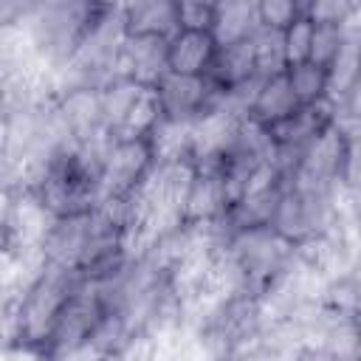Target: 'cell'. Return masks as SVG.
<instances>
[{
  "label": "cell",
  "instance_id": "obj_9",
  "mask_svg": "<svg viewBox=\"0 0 361 361\" xmlns=\"http://www.w3.org/2000/svg\"><path fill=\"white\" fill-rule=\"evenodd\" d=\"M166 37L152 34H127L118 59H116V76H127L138 85L155 87L158 79L166 73Z\"/></svg>",
  "mask_w": 361,
  "mask_h": 361
},
{
  "label": "cell",
  "instance_id": "obj_11",
  "mask_svg": "<svg viewBox=\"0 0 361 361\" xmlns=\"http://www.w3.org/2000/svg\"><path fill=\"white\" fill-rule=\"evenodd\" d=\"M296 107H299V102H296V96H293L290 85H288V76L282 71V73L257 79V85L251 90V99H248L245 116L259 121L262 127H274L282 118H288Z\"/></svg>",
  "mask_w": 361,
  "mask_h": 361
},
{
  "label": "cell",
  "instance_id": "obj_20",
  "mask_svg": "<svg viewBox=\"0 0 361 361\" xmlns=\"http://www.w3.org/2000/svg\"><path fill=\"white\" fill-rule=\"evenodd\" d=\"M251 45H254V71H257V79H265V76H274V73H282L285 71L279 31H274V28H257L251 34Z\"/></svg>",
  "mask_w": 361,
  "mask_h": 361
},
{
  "label": "cell",
  "instance_id": "obj_3",
  "mask_svg": "<svg viewBox=\"0 0 361 361\" xmlns=\"http://www.w3.org/2000/svg\"><path fill=\"white\" fill-rule=\"evenodd\" d=\"M226 251L243 274L245 290L259 293L274 276H279L296 257V245L276 234L271 226L231 228L226 234Z\"/></svg>",
  "mask_w": 361,
  "mask_h": 361
},
{
  "label": "cell",
  "instance_id": "obj_18",
  "mask_svg": "<svg viewBox=\"0 0 361 361\" xmlns=\"http://www.w3.org/2000/svg\"><path fill=\"white\" fill-rule=\"evenodd\" d=\"M285 76H288V85H290V90H293L299 104L322 102L330 93V71L316 65V62H310V59L285 68Z\"/></svg>",
  "mask_w": 361,
  "mask_h": 361
},
{
  "label": "cell",
  "instance_id": "obj_5",
  "mask_svg": "<svg viewBox=\"0 0 361 361\" xmlns=\"http://www.w3.org/2000/svg\"><path fill=\"white\" fill-rule=\"evenodd\" d=\"M90 240H93V212L90 209L54 217V223L42 240V257L48 265L82 274L87 251H90Z\"/></svg>",
  "mask_w": 361,
  "mask_h": 361
},
{
  "label": "cell",
  "instance_id": "obj_27",
  "mask_svg": "<svg viewBox=\"0 0 361 361\" xmlns=\"http://www.w3.org/2000/svg\"><path fill=\"white\" fill-rule=\"evenodd\" d=\"M99 8H121L124 6V0H93Z\"/></svg>",
  "mask_w": 361,
  "mask_h": 361
},
{
  "label": "cell",
  "instance_id": "obj_7",
  "mask_svg": "<svg viewBox=\"0 0 361 361\" xmlns=\"http://www.w3.org/2000/svg\"><path fill=\"white\" fill-rule=\"evenodd\" d=\"M231 197L220 164H195V175L183 195V223H217L228 212Z\"/></svg>",
  "mask_w": 361,
  "mask_h": 361
},
{
  "label": "cell",
  "instance_id": "obj_15",
  "mask_svg": "<svg viewBox=\"0 0 361 361\" xmlns=\"http://www.w3.org/2000/svg\"><path fill=\"white\" fill-rule=\"evenodd\" d=\"M257 28H259L257 0H220L217 3V17L212 25V37L217 39V45L245 39Z\"/></svg>",
  "mask_w": 361,
  "mask_h": 361
},
{
  "label": "cell",
  "instance_id": "obj_24",
  "mask_svg": "<svg viewBox=\"0 0 361 361\" xmlns=\"http://www.w3.org/2000/svg\"><path fill=\"white\" fill-rule=\"evenodd\" d=\"M217 3H220V0H175L178 28L212 31L214 17H217Z\"/></svg>",
  "mask_w": 361,
  "mask_h": 361
},
{
  "label": "cell",
  "instance_id": "obj_12",
  "mask_svg": "<svg viewBox=\"0 0 361 361\" xmlns=\"http://www.w3.org/2000/svg\"><path fill=\"white\" fill-rule=\"evenodd\" d=\"M217 90H237V87H248L257 82V71H254V45L251 37L237 39V42H226L217 45L214 62L206 73Z\"/></svg>",
  "mask_w": 361,
  "mask_h": 361
},
{
  "label": "cell",
  "instance_id": "obj_2",
  "mask_svg": "<svg viewBox=\"0 0 361 361\" xmlns=\"http://www.w3.org/2000/svg\"><path fill=\"white\" fill-rule=\"evenodd\" d=\"M99 11L93 0H39L23 25L39 56L56 68L71 56Z\"/></svg>",
  "mask_w": 361,
  "mask_h": 361
},
{
  "label": "cell",
  "instance_id": "obj_13",
  "mask_svg": "<svg viewBox=\"0 0 361 361\" xmlns=\"http://www.w3.org/2000/svg\"><path fill=\"white\" fill-rule=\"evenodd\" d=\"M118 14L127 34H152L169 39L178 31L175 0H124Z\"/></svg>",
  "mask_w": 361,
  "mask_h": 361
},
{
  "label": "cell",
  "instance_id": "obj_25",
  "mask_svg": "<svg viewBox=\"0 0 361 361\" xmlns=\"http://www.w3.org/2000/svg\"><path fill=\"white\" fill-rule=\"evenodd\" d=\"M39 0H0V25H23Z\"/></svg>",
  "mask_w": 361,
  "mask_h": 361
},
{
  "label": "cell",
  "instance_id": "obj_17",
  "mask_svg": "<svg viewBox=\"0 0 361 361\" xmlns=\"http://www.w3.org/2000/svg\"><path fill=\"white\" fill-rule=\"evenodd\" d=\"M353 42H355V23H347V25H313L310 62H316V65L330 71Z\"/></svg>",
  "mask_w": 361,
  "mask_h": 361
},
{
  "label": "cell",
  "instance_id": "obj_1",
  "mask_svg": "<svg viewBox=\"0 0 361 361\" xmlns=\"http://www.w3.org/2000/svg\"><path fill=\"white\" fill-rule=\"evenodd\" d=\"M79 279L82 276L76 271L56 268V265L45 262L42 274L25 288V293L20 296V302L14 307V327H17L14 341L20 347H25L31 353H42L48 333H51L59 310L76 290Z\"/></svg>",
  "mask_w": 361,
  "mask_h": 361
},
{
  "label": "cell",
  "instance_id": "obj_10",
  "mask_svg": "<svg viewBox=\"0 0 361 361\" xmlns=\"http://www.w3.org/2000/svg\"><path fill=\"white\" fill-rule=\"evenodd\" d=\"M217 54V39L212 31H189L178 28L166 39V68L172 73L186 76H206Z\"/></svg>",
  "mask_w": 361,
  "mask_h": 361
},
{
  "label": "cell",
  "instance_id": "obj_14",
  "mask_svg": "<svg viewBox=\"0 0 361 361\" xmlns=\"http://www.w3.org/2000/svg\"><path fill=\"white\" fill-rule=\"evenodd\" d=\"M147 144L155 164L192 161V121L161 116L152 133L147 135Z\"/></svg>",
  "mask_w": 361,
  "mask_h": 361
},
{
  "label": "cell",
  "instance_id": "obj_16",
  "mask_svg": "<svg viewBox=\"0 0 361 361\" xmlns=\"http://www.w3.org/2000/svg\"><path fill=\"white\" fill-rule=\"evenodd\" d=\"M161 116L164 113H161V102H158L155 87L144 85L141 93L135 96V102L130 104L127 116L121 118V124L110 133V138H147Z\"/></svg>",
  "mask_w": 361,
  "mask_h": 361
},
{
  "label": "cell",
  "instance_id": "obj_4",
  "mask_svg": "<svg viewBox=\"0 0 361 361\" xmlns=\"http://www.w3.org/2000/svg\"><path fill=\"white\" fill-rule=\"evenodd\" d=\"M147 138H110L99 166V200L130 197L152 169Z\"/></svg>",
  "mask_w": 361,
  "mask_h": 361
},
{
  "label": "cell",
  "instance_id": "obj_8",
  "mask_svg": "<svg viewBox=\"0 0 361 361\" xmlns=\"http://www.w3.org/2000/svg\"><path fill=\"white\" fill-rule=\"evenodd\" d=\"M54 223V214L34 189H11L6 206V234L14 248H39Z\"/></svg>",
  "mask_w": 361,
  "mask_h": 361
},
{
  "label": "cell",
  "instance_id": "obj_6",
  "mask_svg": "<svg viewBox=\"0 0 361 361\" xmlns=\"http://www.w3.org/2000/svg\"><path fill=\"white\" fill-rule=\"evenodd\" d=\"M161 113L169 118H197L206 107L214 104L217 87L209 76H186V73H172L166 71L158 85H155Z\"/></svg>",
  "mask_w": 361,
  "mask_h": 361
},
{
  "label": "cell",
  "instance_id": "obj_21",
  "mask_svg": "<svg viewBox=\"0 0 361 361\" xmlns=\"http://www.w3.org/2000/svg\"><path fill=\"white\" fill-rule=\"evenodd\" d=\"M279 39H282V56H285V68L299 65V62H307V59H310L313 23H310V20L302 14V17H296L293 23H288V25L279 31Z\"/></svg>",
  "mask_w": 361,
  "mask_h": 361
},
{
  "label": "cell",
  "instance_id": "obj_22",
  "mask_svg": "<svg viewBox=\"0 0 361 361\" xmlns=\"http://www.w3.org/2000/svg\"><path fill=\"white\" fill-rule=\"evenodd\" d=\"M355 0H305V17L313 25H347L355 23Z\"/></svg>",
  "mask_w": 361,
  "mask_h": 361
},
{
  "label": "cell",
  "instance_id": "obj_26",
  "mask_svg": "<svg viewBox=\"0 0 361 361\" xmlns=\"http://www.w3.org/2000/svg\"><path fill=\"white\" fill-rule=\"evenodd\" d=\"M3 155H6V116H0V164H3Z\"/></svg>",
  "mask_w": 361,
  "mask_h": 361
},
{
  "label": "cell",
  "instance_id": "obj_19",
  "mask_svg": "<svg viewBox=\"0 0 361 361\" xmlns=\"http://www.w3.org/2000/svg\"><path fill=\"white\" fill-rule=\"evenodd\" d=\"M141 87L144 85H138V82H133L127 76H113V79H107L102 85V118H104L107 135L121 124V118L127 116V110L135 102V96L141 93Z\"/></svg>",
  "mask_w": 361,
  "mask_h": 361
},
{
  "label": "cell",
  "instance_id": "obj_23",
  "mask_svg": "<svg viewBox=\"0 0 361 361\" xmlns=\"http://www.w3.org/2000/svg\"><path fill=\"white\" fill-rule=\"evenodd\" d=\"M305 14V0H257V20L259 28L282 31L288 23Z\"/></svg>",
  "mask_w": 361,
  "mask_h": 361
}]
</instances>
